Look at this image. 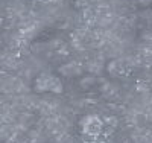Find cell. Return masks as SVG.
I'll return each mask as SVG.
<instances>
[{
  "label": "cell",
  "instance_id": "6da1fadb",
  "mask_svg": "<svg viewBox=\"0 0 152 143\" xmlns=\"http://www.w3.org/2000/svg\"><path fill=\"white\" fill-rule=\"evenodd\" d=\"M81 139H90L97 137L100 134H105V122L102 117L96 114H88L81 120Z\"/></svg>",
  "mask_w": 152,
  "mask_h": 143
},
{
  "label": "cell",
  "instance_id": "7a4b0ae2",
  "mask_svg": "<svg viewBox=\"0 0 152 143\" xmlns=\"http://www.w3.org/2000/svg\"><path fill=\"white\" fill-rule=\"evenodd\" d=\"M34 88L38 93H62V82L53 73H41L35 78Z\"/></svg>",
  "mask_w": 152,
  "mask_h": 143
}]
</instances>
